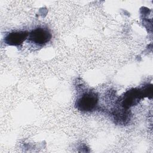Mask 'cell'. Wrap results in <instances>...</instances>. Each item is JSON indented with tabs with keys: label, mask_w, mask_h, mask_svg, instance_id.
<instances>
[{
	"label": "cell",
	"mask_w": 153,
	"mask_h": 153,
	"mask_svg": "<svg viewBox=\"0 0 153 153\" xmlns=\"http://www.w3.org/2000/svg\"><path fill=\"white\" fill-rule=\"evenodd\" d=\"M52 35L48 28L38 27L31 30L27 36V41L38 46H44L51 39Z\"/></svg>",
	"instance_id": "cell-1"
},
{
	"label": "cell",
	"mask_w": 153,
	"mask_h": 153,
	"mask_svg": "<svg viewBox=\"0 0 153 153\" xmlns=\"http://www.w3.org/2000/svg\"><path fill=\"white\" fill-rule=\"evenodd\" d=\"M98 97L93 91H87L83 93L76 101V108L81 111L90 112L94 110L97 106Z\"/></svg>",
	"instance_id": "cell-2"
},
{
	"label": "cell",
	"mask_w": 153,
	"mask_h": 153,
	"mask_svg": "<svg viewBox=\"0 0 153 153\" xmlns=\"http://www.w3.org/2000/svg\"><path fill=\"white\" fill-rule=\"evenodd\" d=\"M29 33L27 31H13L6 35L4 42L9 45L20 46L27 38Z\"/></svg>",
	"instance_id": "cell-3"
},
{
	"label": "cell",
	"mask_w": 153,
	"mask_h": 153,
	"mask_svg": "<svg viewBox=\"0 0 153 153\" xmlns=\"http://www.w3.org/2000/svg\"><path fill=\"white\" fill-rule=\"evenodd\" d=\"M143 96L141 90L133 88L127 91L123 96V105L125 108H129L138 103Z\"/></svg>",
	"instance_id": "cell-4"
}]
</instances>
